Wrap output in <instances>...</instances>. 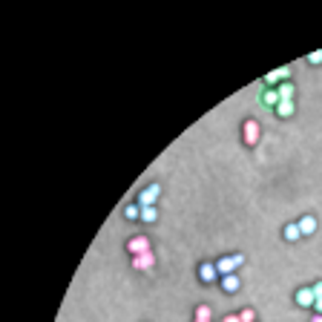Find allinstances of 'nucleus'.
<instances>
[{"label":"nucleus","mask_w":322,"mask_h":322,"mask_svg":"<svg viewBox=\"0 0 322 322\" xmlns=\"http://www.w3.org/2000/svg\"><path fill=\"white\" fill-rule=\"evenodd\" d=\"M199 279H202L204 285H210V282L221 279L219 271H216V262H204V265H199Z\"/></svg>","instance_id":"39448f33"},{"label":"nucleus","mask_w":322,"mask_h":322,"mask_svg":"<svg viewBox=\"0 0 322 322\" xmlns=\"http://www.w3.org/2000/svg\"><path fill=\"white\" fill-rule=\"evenodd\" d=\"M296 224H299V233H302V236H314V233H317V219H314V216H302Z\"/></svg>","instance_id":"9d476101"},{"label":"nucleus","mask_w":322,"mask_h":322,"mask_svg":"<svg viewBox=\"0 0 322 322\" xmlns=\"http://www.w3.org/2000/svg\"><path fill=\"white\" fill-rule=\"evenodd\" d=\"M153 265H155V253H153V250L133 256V268H136V271H153Z\"/></svg>","instance_id":"423d86ee"},{"label":"nucleus","mask_w":322,"mask_h":322,"mask_svg":"<svg viewBox=\"0 0 322 322\" xmlns=\"http://www.w3.org/2000/svg\"><path fill=\"white\" fill-rule=\"evenodd\" d=\"M124 219H130V221H136V219H141V204H127L124 207Z\"/></svg>","instance_id":"4468645a"},{"label":"nucleus","mask_w":322,"mask_h":322,"mask_svg":"<svg viewBox=\"0 0 322 322\" xmlns=\"http://www.w3.org/2000/svg\"><path fill=\"white\" fill-rule=\"evenodd\" d=\"M311 322H322V314H317V317H314V320H311Z\"/></svg>","instance_id":"5701e85b"},{"label":"nucleus","mask_w":322,"mask_h":322,"mask_svg":"<svg viewBox=\"0 0 322 322\" xmlns=\"http://www.w3.org/2000/svg\"><path fill=\"white\" fill-rule=\"evenodd\" d=\"M293 109H296V104H293V101H279L276 115H279V118H290V115H293Z\"/></svg>","instance_id":"f8f14e48"},{"label":"nucleus","mask_w":322,"mask_h":322,"mask_svg":"<svg viewBox=\"0 0 322 322\" xmlns=\"http://www.w3.org/2000/svg\"><path fill=\"white\" fill-rule=\"evenodd\" d=\"M158 196H161V184H150L138 193V204H141V207H153V204L158 202Z\"/></svg>","instance_id":"7ed1b4c3"},{"label":"nucleus","mask_w":322,"mask_h":322,"mask_svg":"<svg viewBox=\"0 0 322 322\" xmlns=\"http://www.w3.org/2000/svg\"><path fill=\"white\" fill-rule=\"evenodd\" d=\"M196 320H210V305H199V308H196Z\"/></svg>","instance_id":"6ab92c4d"},{"label":"nucleus","mask_w":322,"mask_h":322,"mask_svg":"<svg viewBox=\"0 0 322 322\" xmlns=\"http://www.w3.org/2000/svg\"><path fill=\"white\" fill-rule=\"evenodd\" d=\"M308 64L320 67V64H322V49H314V52H311V55H308Z\"/></svg>","instance_id":"a211bd4d"},{"label":"nucleus","mask_w":322,"mask_h":322,"mask_svg":"<svg viewBox=\"0 0 322 322\" xmlns=\"http://www.w3.org/2000/svg\"><path fill=\"white\" fill-rule=\"evenodd\" d=\"M221 322H242V320H239V314H227Z\"/></svg>","instance_id":"412c9836"},{"label":"nucleus","mask_w":322,"mask_h":322,"mask_svg":"<svg viewBox=\"0 0 322 322\" xmlns=\"http://www.w3.org/2000/svg\"><path fill=\"white\" fill-rule=\"evenodd\" d=\"M288 78H290V69H288V67H279V69H273V72H268V75H265V84L273 89V86L285 84Z\"/></svg>","instance_id":"20e7f679"},{"label":"nucleus","mask_w":322,"mask_h":322,"mask_svg":"<svg viewBox=\"0 0 322 322\" xmlns=\"http://www.w3.org/2000/svg\"><path fill=\"white\" fill-rule=\"evenodd\" d=\"M219 282H221V290H224V293H236V290L242 288V282H239L236 273H230V276H221Z\"/></svg>","instance_id":"1a4fd4ad"},{"label":"nucleus","mask_w":322,"mask_h":322,"mask_svg":"<svg viewBox=\"0 0 322 322\" xmlns=\"http://www.w3.org/2000/svg\"><path fill=\"white\" fill-rule=\"evenodd\" d=\"M282 236L288 239V242H296V239L302 236V233H299V224H296V221H290V224H285V227H282Z\"/></svg>","instance_id":"ddd939ff"},{"label":"nucleus","mask_w":322,"mask_h":322,"mask_svg":"<svg viewBox=\"0 0 322 322\" xmlns=\"http://www.w3.org/2000/svg\"><path fill=\"white\" fill-rule=\"evenodd\" d=\"M196 322H210V320H196Z\"/></svg>","instance_id":"b1692460"},{"label":"nucleus","mask_w":322,"mask_h":322,"mask_svg":"<svg viewBox=\"0 0 322 322\" xmlns=\"http://www.w3.org/2000/svg\"><path fill=\"white\" fill-rule=\"evenodd\" d=\"M259 136H262V130H259V121L256 118H248L242 124V141H245L248 147H256V144H259Z\"/></svg>","instance_id":"f03ea898"},{"label":"nucleus","mask_w":322,"mask_h":322,"mask_svg":"<svg viewBox=\"0 0 322 322\" xmlns=\"http://www.w3.org/2000/svg\"><path fill=\"white\" fill-rule=\"evenodd\" d=\"M245 265V256L242 253H233V256H221L219 262H216V271L219 276H230V273H236V268Z\"/></svg>","instance_id":"f257e3e1"},{"label":"nucleus","mask_w":322,"mask_h":322,"mask_svg":"<svg viewBox=\"0 0 322 322\" xmlns=\"http://www.w3.org/2000/svg\"><path fill=\"white\" fill-rule=\"evenodd\" d=\"M317 296H314V288H299L296 290V305L299 308H314Z\"/></svg>","instance_id":"6e6552de"},{"label":"nucleus","mask_w":322,"mask_h":322,"mask_svg":"<svg viewBox=\"0 0 322 322\" xmlns=\"http://www.w3.org/2000/svg\"><path fill=\"white\" fill-rule=\"evenodd\" d=\"M311 288H314V296H317V299H322V282H317V285H311Z\"/></svg>","instance_id":"aec40b11"},{"label":"nucleus","mask_w":322,"mask_h":322,"mask_svg":"<svg viewBox=\"0 0 322 322\" xmlns=\"http://www.w3.org/2000/svg\"><path fill=\"white\" fill-rule=\"evenodd\" d=\"M158 219V207H141V221H147V224H153V221Z\"/></svg>","instance_id":"dca6fc26"},{"label":"nucleus","mask_w":322,"mask_h":322,"mask_svg":"<svg viewBox=\"0 0 322 322\" xmlns=\"http://www.w3.org/2000/svg\"><path fill=\"white\" fill-rule=\"evenodd\" d=\"M239 320H242V322H256V311H253V308H245V311H239Z\"/></svg>","instance_id":"f3484780"},{"label":"nucleus","mask_w":322,"mask_h":322,"mask_svg":"<svg viewBox=\"0 0 322 322\" xmlns=\"http://www.w3.org/2000/svg\"><path fill=\"white\" fill-rule=\"evenodd\" d=\"M276 89H279V98H282V101H293V92H296V89H293V84H288V81H285V84H279Z\"/></svg>","instance_id":"2eb2a0df"},{"label":"nucleus","mask_w":322,"mask_h":322,"mask_svg":"<svg viewBox=\"0 0 322 322\" xmlns=\"http://www.w3.org/2000/svg\"><path fill=\"white\" fill-rule=\"evenodd\" d=\"M127 250H130L133 256L147 253V250H150V239H147V236H133L130 242H127Z\"/></svg>","instance_id":"0eeeda50"},{"label":"nucleus","mask_w":322,"mask_h":322,"mask_svg":"<svg viewBox=\"0 0 322 322\" xmlns=\"http://www.w3.org/2000/svg\"><path fill=\"white\" fill-rule=\"evenodd\" d=\"M314 311H317V314H322V299H317V302H314Z\"/></svg>","instance_id":"4be33fe9"},{"label":"nucleus","mask_w":322,"mask_h":322,"mask_svg":"<svg viewBox=\"0 0 322 322\" xmlns=\"http://www.w3.org/2000/svg\"><path fill=\"white\" fill-rule=\"evenodd\" d=\"M279 101H282V98H279V89H271V86H268V89L262 92V104H265V107H273V109H276Z\"/></svg>","instance_id":"9b49d317"}]
</instances>
